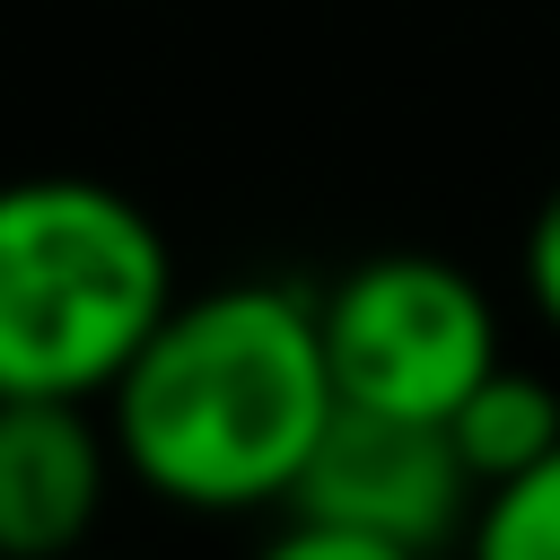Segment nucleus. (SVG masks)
<instances>
[{
  "label": "nucleus",
  "instance_id": "f257e3e1",
  "mask_svg": "<svg viewBox=\"0 0 560 560\" xmlns=\"http://www.w3.org/2000/svg\"><path fill=\"white\" fill-rule=\"evenodd\" d=\"M96 402L114 472H131L149 499L192 516L280 508L306 446L332 420L315 289L298 280H219L192 298L175 289Z\"/></svg>",
  "mask_w": 560,
  "mask_h": 560
},
{
  "label": "nucleus",
  "instance_id": "f03ea898",
  "mask_svg": "<svg viewBox=\"0 0 560 560\" xmlns=\"http://www.w3.org/2000/svg\"><path fill=\"white\" fill-rule=\"evenodd\" d=\"M175 298L158 219L96 175L0 184V394L96 402Z\"/></svg>",
  "mask_w": 560,
  "mask_h": 560
},
{
  "label": "nucleus",
  "instance_id": "7ed1b4c3",
  "mask_svg": "<svg viewBox=\"0 0 560 560\" xmlns=\"http://www.w3.org/2000/svg\"><path fill=\"white\" fill-rule=\"evenodd\" d=\"M315 341L332 402L446 420L455 394L499 359V315L446 254H368L332 289H315Z\"/></svg>",
  "mask_w": 560,
  "mask_h": 560
},
{
  "label": "nucleus",
  "instance_id": "20e7f679",
  "mask_svg": "<svg viewBox=\"0 0 560 560\" xmlns=\"http://www.w3.org/2000/svg\"><path fill=\"white\" fill-rule=\"evenodd\" d=\"M472 481L438 420L350 411L332 402L324 438L306 446L280 499V560H420L472 525Z\"/></svg>",
  "mask_w": 560,
  "mask_h": 560
},
{
  "label": "nucleus",
  "instance_id": "39448f33",
  "mask_svg": "<svg viewBox=\"0 0 560 560\" xmlns=\"http://www.w3.org/2000/svg\"><path fill=\"white\" fill-rule=\"evenodd\" d=\"M114 481L96 402L0 394V560H52L88 542Z\"/></svg>",
  "mask_w": 560,
  "mask_h": 560
},
{
  "label": "nucleus",
  "instance_id": "423d86ee",
  "mask_svg": "<svg viewBox=\"0 0 560 560\" xmlns=\"http://www.w3.org/2000/svg\"><path fill=\"white\" fill-rule=\"evenodd\" d=\"M438 429H446V446H455L464 481H472V490H490V481L525 472V464L560 438V394H551L542 376H525V368L490 359V368L455 394V411H446Z\"/></svg>",
  "mask_w": 560,
  "mask_h": 560
},
{
  "label": "nucleus",
  "instance_id": "0eeeda50",
  "mask_svg": "<svg viewBox=\"0 0 560 560\" xmlns=\"http://www.w3.org/2000/svg\"><path fill=\"white\" fill-rule=\"evenodd\" d=\"M464 542L481 560H560V438L525 472H508V481H490L472 499Z\"/></svg>",
  "mask_w": 560,
  "mask_h": 560
},
{
  "label": "nucleus",
  "instance_id": "6e6552de",
  "mask_svg": "<svg viewBox=\"0 0 560 560\" xmlns=\"http://www.w3.org/2000/svg\"><path fill=\"white\" fill-rule=\"evenodd\" d=\"M525 298H534V315L560 332V184L542 192V210H534V228H525Z\"/></svg>",
  "mask_w": 560,
  "mask_h": 560
}]
</instances>
